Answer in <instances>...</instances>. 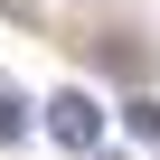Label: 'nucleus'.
Instances as JSON below:
<instances>
[{"label": "nucleus", "instance_id": "f257e3e1", "mask_svg": "<svg viewBox=\"0 0 160 160\" xmlns=\"http://www.w3.org/2000/svg\"><path fill=\"white\" fill-rule=\"evenodd\" d=\"M38 113H47V141H66V151H94V141H104V104H94L85 85H66V94H47Z\"/></svg>", "mask_w": 160, "mask_h": 160}, {"label": "nucleus", "instance_id": "f03ea898", "mask_svg": "<svg viewBox=\"0 0 160 160\" xmlns=\"http://www.w3.org/2000/svg\"><path fill=\"white\" fill-rule=\"evenodd\" d=\"M38 122H47V113H38V104H28L19 85H0V141H28Z\"/></svg>", "mask_w": 160, "mask_h": 160}, {"label": "nucleus", "instance_id": "7ed1b4c3", "mask_svg": "<svg viewBox=\"0 0 160 160\" xmlns=\"http://www.w3.org/2000/svg\"><path fill=\"white\" fill-rule=\"evenodd\" d=\"M122 132H132V141H160V94H132V104H122Z\"/></svg>", "mask_w": 160, "mask_h": 160}]
</instances>
